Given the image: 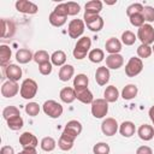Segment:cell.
I'll return each instance as SVG.
<instances>
[{"instance_id":"1","label":"cell","mask_w":154,"mask_h":154,"mask_svg":"<svg viewBox=\"0 0 154 154\" xmlns=\"http://www.w3.org/2000/svg\"><path fill=\"white\" fill-rule=\"evenodd\" d=\"M90 47H91V40L88 36H82L81 38H78L75 48H73V57L77 60H82L87 57V54H89L90 52Z\"/></svg>"},{"instance_id":"2","label":"cell","mask_w":154,"mask_h":154,"mask_svg":"<svg viewBox=\"0 0 154 154\" xmlns=\"http://www.w3.org/2000/svg\"><path fill=\"white\" fill-rule=\"evenodd\" d=\"M37 89H38V85L37 83L31 79V78H25L22 84H20V90H19V94L20 96L24 99V100H31L36 96L37 94Z\"/></svg>"},{"instance_id":"3","label":"cell","mask_w":154,"mask_h":154,"mask_svg":"<svg viewBox=\"0 0 154 154\" xmlns=\"http://www.w3.org/2000/svg\"><path fill=\"white\" fill-rule=\"evenodd\" d=\"M42 109H43L46 116H48L49 118H53V119H57V118L61 117V114L64 112L63 106L55 100L45 101V103L42 105Z\"/></svg>"},{"instance_id":"4","label":"cell","mask_w":154,"mask_h":154,"mask_svg":"<svg viewBox=\"0 0 154 154\" xmlns=\"http://www.w3.org/2000/svg\"><path fill=\"white\" fill-rule=\"evenodd\" d=\"M91 114L96 119H101L108 113V102L105 99H94L90 107Z\"/></svg>"},{"instance_id":"5","label":"cell","mask_w":154,"mask_h":154,"mask_svg":"<svg viewBox=\"0 0 154 154\" xmlns=\"http://www.w3.org/2000/svg\"><path fill=\"white\" fill-rule=\"evenodd\" d=\"M137 38L141 41L142 45H153L154 43V28L150 24H143L137 30Z\"/></svg>"},{"instance_id":"6","label":"cell","mask_w":154,"mask_h":154,"mask_svg":"<svg viewBox=\"0 0 154 154\" xmlns=\"http://www.w3.org/2000/svg\"><path fill=\"white\" fill-rule=\"evenodd\" d=\"M83 19H84V23L87 25V28L93 31V32H99L102 30L103 25H105V22H103V18L100 16V14H84L83 16Z\"/></svg>"},{"instance_id":"7","label":"cell","mask_w":154,"mask_h":154,"mask_svg":"<svg viewBox=\"0 0 154 154\" xmlns=\"http://www.w3.org/2000/svg\"><path fill=\"white\" fill-rule=\"evenodd\" d=\"M143 70V61L137 57H131L125 65V75L128 77H136Z\"/></svg>"},{"instance_id":"8","label":"cell","mask_w":154,"mask_h":154,"mask_svg":"<svg viewBox=\"0 0 154 154\" xmlns=\"http://www.w3.org/2000/svg\"><path fill=\"white\" fill-rule=\"evenodd\" d=\"M84 28H85L84 20L78 19V18L77 19H72L69 23V26H67L69 36L71 38H79L84 32Z\"/></svg>"},{"instance_id":"9","label":"cell","mask_w":154,"mask_h":154,"mask_svg":"<svg viewBox=\"0 0 154 154\" xmlns=\"http://www.w3.org/2000/svg\"><path fill=\"white\" fill-rule=\"evenodd\" d=\"M14 6L18 12L24 13V14H35L38 11L37 5L31 1H28V0H17Z\"/></svg>"},{"instance_id":"10","label":"cell","mask_w":154,"mask_h":154,"mask_svg":"<svg viewBox=\"0 0 154 154\" xmlns=\"http://www.w3.org/2000/svg\"><path fill=\"white\" fill-rule=\"evenodd\" d=\"M119 130V124L114 118H106L102 120L101 123V131L103 135L106 136H113L117 134V131Z\"/></svg>"},{"instance_id":"11","label":"cell","mask_w":154,"mask_h":154,"mask_svg":"<svg viewBox=\"0 0 154 154\" xmlns=\"http://www.w3.org/2000/svg\"><path fill=\"white\" fill-rule=\"evenodd\" d=\"M19 90H20V88H19L18 83L13 82V81H6L1 85V95L4 97H7V99L16 96L19 93Z\"/></svg>"},{"instance_id":"12","label":"cell","mask_w":154,"mask_h":154,"mask_svg":"<svg viewBox=\"0 0 154 154\" xmlns=\"http://www.w3.org/2000/svg\"><path fill=\"white\" fill-rule=\"evenodd\" d=\"M4 70H5V76L8 78V81L18 82L22 78L23 71L22 67H19L17 64H8L6 67H4Z\"/></svg>"},{"instance_id":"13","label":"cell","mask_w":154,"mask_h":154,"mask_svg":"<svg viewBox=\"0 0 154 154\" xmlns=\"http://www.w3.org/2000/svg\"><path fill=\"white\" fill-rule=\"evenodd\" d=\"M1 38H11L16 34V24L11 19H1Z\"/></svg>"},{"instance_id":"14","label":"cell","mask_w":154,"mask_h":154,"mask_svg":"<svg viewBox=\"0 0 154 154\" xmlns=\"http://www.w3.org/2000/svg\"><path fill=\"white\" fill-rule=\"evenodd\" d=\"M82 130H83V126H82L81 122L72 119V120H70V122L66 123V125H65L63 132H65V134H67V135H70V136L77 138V137L81 135Z\"/></svg>"},{"instance_id":"15","label":"cell","mask_w":154,"mask_h":154,"mask_svg":"<svg viewBox=\"0 0 154 154\" xmlns=\"http://www.w3.org/2000/svg\"><path fill=\"white\" fill-rule=\"evenodd\" d=\"M19 143L23 148H36L38 144V141L34 134L25 131L19 136Z\"/></svg>"},{"instance_id":"16","label":"cell","mask_w":154,"mask_h":154,"mask_svg":"<svg viewBox=\"0 0 154 154\" xmlns=\"http://www.w3.org/2000/svg\"><path fill=\"white\" fill-rule=\"evenodd\" d=\"M124 65V58L122 54H108L106 57V67L111 70H118Z\"/></svg>"},{"instance_id":"17","label":"cell","mask_w":154,"mask_h":154,"mask_svg":"<svg viewBox=\"0 0 154 154\" xmlns=\"http://www.w3.org/2000/svg\"><path fill=\"white\" fill-rule=\"evenodd\" d=\"M109 69H107L106 66H100L96 69L95 71V81L99 85H106L109 82Z\"/></svg>"},{"instance_id":"18","label":"cell","mask_w":154,"mask_h":154,"mask_svg":"<svg viewBox=\"0 0 154 154\" xmlns=\"http://www.w3.org/2000/svg\"><path fill=\"white\" fill-rule=\"evenodd\" d=\"M76 91V99L78 101H81L82 103L85 105H91V102L94 101V96L93 93L88 89V88H82V89H75Z\"/></svg>"},{"instance_id":"19","label":"cell","mask_w":154,"mask_h":154,"mask_svg":"<svg viewBox=\"0 0 154 154\" xmlns=\"http://www.w3.org/2000/svg\"><path fill=\"white\" fill-rule=\"evenodd\" d=\"M75 140H76L75 137H72V136H70V135L63 132V134L60 135L59 141H58V147H59L61 150H64V152L71 150L72 147H73V144H75Z\"/></svg>"},{"instance_id":"20","label":"cell","mask_w":154,"mask_h":154,"mask_svg":"<svg viewBox=\"0 0 154 154\" xmlns=\"http://www.w3.org/2000/svg\"><path fill=\"white\" fill-rule=\"evenodd\" d=\"M137 135L142 141H150L154 138V128L149 124H142L137 130Z\"/></svg>"},{"instance_id":"21","label":"cell","mask_w":154,"mask_h":154,"mask_svg":"<svg viewBox=\"0 0 154 154\" xmlns=\"http://www.w3.org/2000/svg\"><path fill=\"white\" fill-rule=\"evenodd\" d=\"M75 75V67L70 64H65L64 66H61L59 69V73H58V78L61 82H67L70 81Z\"/></svg>"},{"instance_id":"22","label":"cell","mask_w":154,"mask_h":154,"mask_svg":"<svg viewBox=\"0 0 154 154\" xmlns=\"http://www.w3.org/2000/svg\"><path fill=\"white\" fill-rule=\"evenodd\" d=\"M16 60L19 64H28L29 61L34 60V54L28 48H19L16 52Z\"/></svg>"},{"instance_id":"23","label":"cell","mask_w":154,"mask_h":154,"mask_svg":"<svg viewBox=\"0 0 154 154\" xmlns=\"http://www.w3.org/2000/svg\"><path fill=\"white\" fill-rule=\"evenodd\" d=\"M59 97L64 103H72L76 100V91L71 87H65L60 90Z\"/></svg>"},{"instance_id":"24","label":"cell","mask_w":154,"mask_h":154,"mask_svg":"<svg viewBox=\"0 0 154 154\" xmlns=\"http://www.w3.org/2000/svg\"><path fill=\"white\" fill-rule=\"evenodd\" d=\"M84 8V14H99L102 10V2L100 0H91L85 4Z\"/></svg>"},{"instance_id":"25","label":"cell","mask_w":154,"mask_h":154,"mask_svg":"<svg viewBox=\"0 0 154 154\" xmlns=\"http://www.w3.org/2000/svg\"><path fill=\"white\" fill-rule=\"evenodd\" d=\"M105 48L109 54H119L122 51V42L116 37H109L105 43Z\"/></svg>"},{"instance_id":"26","label":"cell","mask_w":154,"mask_h":154,"mask_svg":"<svg viewBox=\"0 0 154 154\" xmlns=\"http://www.w3.org/2000/svg\"><path fill=\"white\" fill-rule=\"evenodd\" d=\"M135 131H136V126H135V124H134L132 122H130V120H125V122H123V123L119 125V132H120V135H122L123 137L129 138V137H131L132 135H135Z\"/></svg>"},{"instance_id":"27","label":"cell","mask_w":154,"mask_h":154,"mask_svg":"<svg viewBox=\"0 0 154 154\" xmlns=\"http://www.w3.org/2000/svg\"><path fill=\"white\" fill-rule=\"evenodd\" d=\"M12 57V51L7 45L0 46V65L2 67H6L10 63V59Z\"/></svg>"},{"instance_id":"28","label":"cell","mask_w":154,"mask_h":154,"mask_svg":"<svg viewBox=\"0 0 154 154\" xmlns=\"http://www.w3.org/2000/svg\"><path fill=\"white\" fill-rule=\"evenodd\" d=\"M119 97V90L114 85H108L106 87L103 91V99L109 103V102H116Z\"/></svg>"},{"instance_id":"29","label":"cell","mask_w":154,"mask_h":154,"mask_svg":"<svg viewBox=\"0 0 154 154\" xmlns=\"http://www.w3.org/2000/svg\"><path fill=\"white\" fill-rule=\"evenodd\" d=\"M137 93H138V88L135 85V84H126L123 90H122V97L124 100H132L134 97L137 96Z\"/></svg>"},{"instance_id":"30","label":"cell","mask_w":154,"mask_h":154,"mask_svg":"<svg viewBox=\"0 0 154 154\" xmlns=\"http://www.w3.org/2000/svg\"><path fill=\"white\" fill-rule=\"evenodd\" d=\"M51 63L54 66H60V67L64 66L65 63H66V54H65V52H63L60 49L53 52L52 55H51Z\"/></svg>"},{"instance_id":"31","label":"cell","mask_w":154,"mask_h":154,"mask_svg":"<svg viewBox=\"0 0 154 154\" xmlns=\"http://www.w3.org/2000/svg\"><path fill=\"white\" fill-rule=\"evenodd\" d=\"M89 78L84 73H78L73 78V89H82V88H88Z\"/></svg>"},{"instance_id":"32","label":"cell","mask_w":154,"mask_h":154,"mask_svg":"<svg viewBox=\"0 0 154 154\" xmlns=\"http://www.w3.org/2000/svg\"><path fill=\"white\" fill-rule=\"evenodd\" d=\"M40 147L43 152H53L57 147V142L53 137L51 136H47V137H43L41 140V143H40Z\"/></svg>"},{"instance_id":"33","label":"cell","mask_w":154,"mask_h":154,"mask_svg":"<svg viewBox=\"0 0 154 154\" xmlns=\"http://www.w3.org/2000/svg\"><path fill=\"white\" fill-rule=\"evenodd\" d=\"M66 19H67V17L60 16V14L55 13L54 11L51 12V14H49V17H48L49 23H51L53 26H55V28H60V26H63V25L66 23Z\"/></svg>"},{"instance_id":"34","label":"cell","mask_w":154,"mask_h":154,"mask_svg":"<svg viewBox=\"0 0 154 154\" xmlns=\"http://www.w3.org/2000/svg\"><path fill=\"white\" fill-rule=\"evenodd\" d=\"M88 59L91 61V63H95V64H99L101 63L103 59H105V53L102 49L100 48H94L89 52L88 54Z\"/></svg>"},{"instance_id":"35","label":"cell","mask_w":154,"mask_h":154,"mask_svg":"<svg viewBox=\"0 0 154 154\" xmlns=\"http://www.w3.org/2000/svg\"><path fill=\"white\" fill-rule=\"evenodd\" d=\"M6 122H7L8 129H11V130H13V131L20 130V129L24 126V120H23V118H22L20 116L13 117V118H11V119H8V120H6Z\"/></svg>"},{"instance_id":"36","label":"cell","mask_w":154,"mask_h":154,"mask_svg":"<svg viewBox=\"0 0 154 154\" xmlns=\"http://www.w3.org/2000/svg\"><path fill=\"white\" fill-rule=\"evenodd\" d=\"M49 60H51V55L48 54V52H46V51H43V49L37 51V52L34 54V61H35L36 64H38V65L45 64V63H47V61H49Z\"/></svg>"},{"instance_id":"37","label":"cell","mask_w":154,"mask_h":154,"mask_svg":"<svg viewBox=\"0 0 154 154\" xmlns=\"http://www.w3.org/2000/svg\"><path fill=\"white\" fill-rule=\"evenodd\" d=\"M17 116H20V112L16 106H7L2 111V118L5 120H8V119H11L13 117H17Z\"/></svg>"},{"instance_id":"38","label":"cell","mask_w":154,"mask_h":154,"mask_svg":"<svg viewBox=\"0 0 154 154\" xmlns=\"http://www.w3.org/2000/svg\"><path fill=\"white\" fill-rule=\"evenodd\" d=\"M137 40V36L130 31V30H125L123 34H122V42L125 45V46H132Z\"/></svg>"},{"instance_id":"39","label":"cell","mask_w":154,"mask_h":154,"mask_svg":"<svg viewBox=\"0 0 154 154\" xmlns=\"http://www.w3.org/2000/svg\"><path fill=\"white\" fill-rule=\"evenodd\" d=\"M152 53H153V49L148 45H142L141 43L137 47V55H138L140 59H147V58H149L152 55Z\"/></svg>"},{"instance_id":"40","label":"cell","mask_w":154,"mask_h":154,"mask_svg":"<svg viewBox=\"0 0 154 154\" xmlns=\"http://www.w3.org/2000/svg\"><path fill=\"white\" fill-rule=\"evenodd\" d=\"M109 152H111V148L106 142H97L93 147L94 154H109Z\"/></svg>"},{"instance_id":"41","label":"cell","mask_w":154,"mask_h":154,"mask_svg":"<svg viewBox=\"0 0 154 154\" xmlns=\"http://www.w3.org/2000/svg\"><path fill=\"white\" fill-rule=\"evenodd\" d=\"M25 113L30 117H36L38 113H40V106L37 102H34V101H30L25 105Z\"/></svg>"},{"instance_id":"42","label":"cell","mask_w":154,"mask_h":154,"mask_svg":"<svg viewBox=\"0 0 154 154\" xmlns=\"http://www.w3.org/2000/svg\"><path fill=\"white\" fill-rule=\"evenodd\" d=\"M143 8H144V6H143L142 4H140V2L131 4V5L128 6V8H126V14H128V17H131V16H134V14H136V13H142Z\"/></svg>"},{"instance_id":"43","label":"cell","mask_w":154,"mask_h":154,"mask_svg":"<svg viewBox=\"0 0 154 154\" xmlns=\"http://www.w3.org/2000/svg\"><path fill=\"white\" fill-rule=\"evenodd\" d=\"M142 16L144 18L146 22L149 23H153L154 22V7L153 6H144L143 11H142Z\"/></svg>"},{"instance_id":"44","label":"cell","mask_w":154,"mask_h":154,"mask_svg":"<svg viewBox=\"0 0 154 154\" xmlns=\"http://www.w3.org/2000/svg\"><path fill=\"white\" fill-rule=\"evenodd\" d=\"M129 19H130L131 25H134L136 28H141L144 24V22H146L144 18H143V16H142V13H136V14L129 17Z\"/></svg>"},{"instance_id":"45","label":"cell","mask_w":154,"mask_h":154,"mask_svg":"<svg viewBox=\"0 0 154 154\" xmlns=\"http://www.w3.org/2000/svg\"><path fill=\"white\" fill-rule=\"evenodd\" d=\"M66 5H67V14L69 16H76L79 13V11H81L79 4H77L75 1H69V2H66Z\"/></svg>"},{"instance_id":"46","label":"cell","mask_w":154,"mask_h":154,"mask_svg":"<svg viewBox=\"0 0 154 154\" xmlns=\"http://www.w3.org/2000/svg\"><path fill=\"white\" fill-rule=\"evenodd\" d=\"M52 70H53V64H52L51 61H47V63H45V64L38 65V71H40V73L43 75V76L51 75V73H52Z\"/></svg>"},{"instance_id":"47","label":"cell","mask_w":154,"mask_h":154,"mask_svg":"<svg viewBox=\"0 0 154 154\" xmlns=\"http://www.w3.org/2000/svg\"><path fill=\"white\" fill-rule=\"evenodd\" d=\"M54 12L58 13V14H60V16L67 17L69 14H67V5H66V2H63V4L57 5L55 8H54Z\"/></svg>"},{"instance_id":"48","label":"cell","mask_w":154,"mask_h":154,"mask_svg":"<svg viewBox=\"0 0 154 154\" xmlns=\"http://www.w3.org/2000/svg\"><path fill=\"white\" fill-rule=\"evenodd\" d=\"M136 154H153V149L148 146H141L136 149Z\"/></svg>"},{"instance_id":"49","label":"cell","mask_w":154,"mask_h":154,"mask_svg":"<svg viewBox=\"0 0 154 154\" xmlns=\"http://www.w3.org/2000/svg\"><path fill=\"white\" fill-rule=\"evenodd\" d=\"M0 154H14V149L11 146H2L0 149Z\"/></svg>"},{"instance_id":"50","label":"cell","mask_w":154,"mask_h":154,"mask_svg":"<svg viewBox=\"0 0 154 154\" xmlns=\"http://www.w3.org/2000/svg\"><path fill=\"white\" fill-rule=\"evenodd\" d=\"M17 154H37V152L36 148H23V150Z\"/></svg>"},{"instance_id":"51","label":"cell","mask_w":154,"mask_h":154,"mask_svg":"<svg viewBox=\"0 0 154 154\" xmlns=\"http://www.w3.org/2000/svg\"><path fill=\"white\" fill-rule=\"evenodd\" d=\"M148 116H149V118H150V120L154 123V105L149 108V111H148Z\"/></svg>"},{"instance_id":"52","label":"cell","mask_w":154,"mask_h":154,"mask_svg":"<svg viewBox=\"0 0 154 154\" xmlns=\"http://www.w3.org/2000/svg\"><path fill=\"white\" fill-rule=\"evenodd\" d=\"M152 49H153V53H154V43H153V47H152Z\"/></svg>"},{"instance_id":"53","label":"cell","mask_w":154,"mask_h":154,"mask_svg":"<svg viewBox=\"0 0 154 154\" xmlns=\"http://www.w3.org/2000/svg\"><path fill=\"white\" fill-rule=\"evenodd\" d=\"M153 125H154V123H153Z\"/></svg>"}]
</instances>
